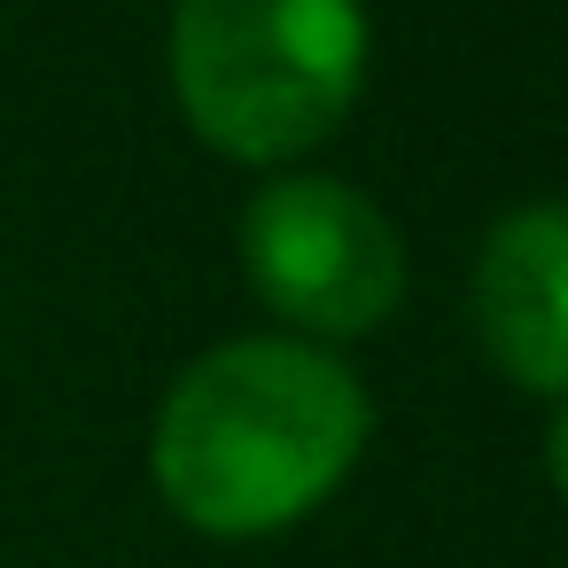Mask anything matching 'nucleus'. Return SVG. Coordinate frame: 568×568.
Here are the masks:
<instances>
[{
  "label": "nucleus",
  "mask_w": 568,
  "mask_h": 568,
  "mask_svg": "<svg viewBox=\"0 0 568 568\" xmlns=\"http://www.w3.org/2000/svg\"><path fill=\"white\" fill-rule=\"evenodd\" d=\"M366 444L358 382L304 343H226L195 358L156 413V490L211 537H257L312 514Z\"/></svg>",
  "instance_id": "nucleus-1"
},
{
  "label": "nucleus",
  "mask_w": 568,
  "mask_h": 568,
  "mask_svg": "<svg viewBox=\"0 0 568 568\" xmlns=\"http://www.w3.org/2000/svg\"><path fill=\"white\" fill-rule=\"evenodd\" d=\"M366 79L358 0H180L172 17V87L187 125L242 156L273 164L327 141Z\"/></svg>",
  "instance_id": "nucleus-2"
},
{
  "label": "nucleus",
  "mask_w": 568,
  "mask_h": 568,
  "mask_svg": "<svg viewBox=\"0 0 568 568\" xmlns=\"http://www.w3.org/2000/svg\"><path fill=\"white\" fill-rule=\"evenodd\" d=\"M257 296L312 335H366L405 296L397 226L343 180H273L242 219Z\"/></svg>",
  "instance_id": "nucleus-3"
},
{
  "label": "nucleus",
  "mask_w": 568,
  "mask_h": 568,
  "mask_svg": "<svg viewBox=\"0 0 568 568\" xmlns=\"http://www.w3.org/2000/svg\"><path fill=\"white\" fill-rule=\"evenodd\" d=\"M475 327L521 389H568V211H506L475 265Z\"/></svg>",
  "instance_id": "nucleus-4"
},
{
  "label": "nucleus",
  "mask_w": 568,
  "mask_h": 568,
  "mask_svg": "<svg viewBox=\"0 0 568 568\" xmlns=\"http://www.w3.org/2000/svg\"><path fill=\"white\" fill-rule=\"evenodd\" d=\"M545 459H552V483H560V498H568V413L552 420V444H545Z\"/></svg>",
  "instance_id": "nucleus-5"
}]
</instances>
